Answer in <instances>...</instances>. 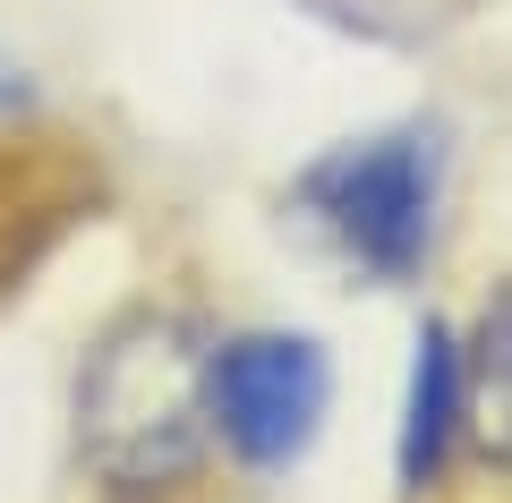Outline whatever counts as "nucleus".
Instances as JSON below:
<instances>
[{
	"mask_svg": "<svg viewBox=\"0 0 512 503\" xmlns=\"http://www.w3.org/2000/svg\"><path fill=\"white\" fill-rule=\"evenodd\" d=\"M197 350L180 342V324H128L111 333L103 359L86 376V452L111 486H171L197 469L205 452V401H197Z\"/></svg>",
	"mask_w": 512,
	"mask_h": 503,
	"instance_id": "nucleus-1",
	"label": "nucleus"
},
{
	"mask_svg": "<svg viewBox=\"0 0 512 503\" xmlns=\"http://www.w3.org/2000/svg\"><path fill=\"white\" fill-rule=\"evenodd\" d=\"M436 188H444V145L436 128H376L350 137L299 180V205L333 231L350 265L376 282H410L436 248Z\"/></svg>",
	"mask_w": 512,
	"mask_h": 503,
	"instance_id": "nucleus-2",
	"label": "nucleus"
},
{
	"mask_svg": "<svg viewBox=\"0 0 512 503\" xmlns=\"http://www.w3.org/2000/svg\"><path fill=\"white\" fill-rule=\"evenodd\" d=\"M197 401H205L214 444L231 452L239 469H291L299 452L316 444L325 410H333L325 342H316V333H282V324L231 333V342L205 350Z\"/></svg>",
	"mask_w": 512,
	"mask_h": 503,
	"instance_id": "nucleus-3",
	"label": "nucleus"
},
{
	"mask_svg": "<svg viewBox=\"0 0 512 503\" xmlns=\"http://www.w3.org/2000/svg\"><path fill=\"white\" fill-rule=\"evenodd\" d=\"M410 350H419V359H410V401H402V444H393V461H402V495H427V486L444 478V461H453L470 359H461L453 324H436V316L419 324Z\"/></svg>",
	"mask_w": 512,
	"mask_h": 503,
	"instance_id": "nucleus-4",
	"label": "nucleus"
},
{
	"mask_svg": "<svg viewBox=\"0 0 512 503\" xmlns=\"http://www.w3.org/2000/svg\"><path fill=\"white\" fill-rule=\"evenodd\" d=\"M478 367H487L495 384H512V282L487 299V316H478Z\"/></svg>",
	"mask_w": 512,
	"mask_h": 503,
	"instance_id": "nucleus-5",
	"label": "nucleus"
},
{
	"mask_svg": "<svg viewBox=\"0 0 512 503\" xmlns=\"http://www.w3.org/2000/svg\"><path fill=\"white\" fill-rule=\"evenodd\" d=\"M18 111H35V77L18 60H0V120H18Z\"/></svg>",
	"mask_w": 512,
	"mask_h": 503,
	"instance_id": "nucleus-6",
	"label": "nucleus"
}]
</instances>
